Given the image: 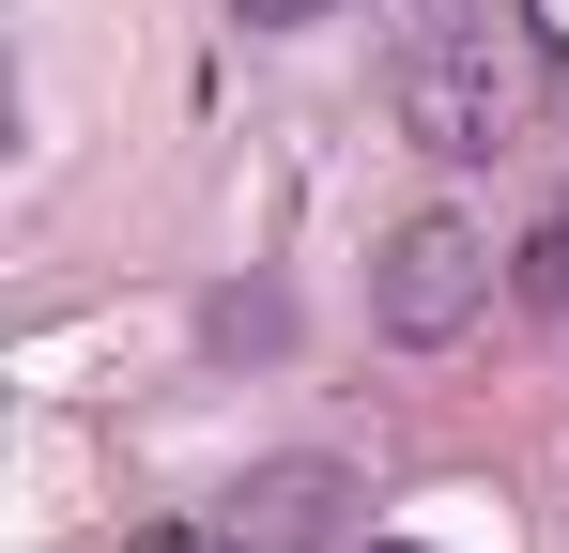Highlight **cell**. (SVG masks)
I'll return each instance as SVG.
<instances>
[{
    "mask_svg": "<svg viewBox=\"0 0 569 553\" xmlns=\"http://www.w3.org/2000/svg\"><path fill=\"white\" fill-rule=\"evenodd\" d=\"M370 553H416V539H370Z\"/></svg>",
    "mask_w": 569,
    "mask_h": 553,
    "instance_id": "cell-7",
    "label": "cell"
},
{
    "mask_svg": "<svg viewBox=\"0 0 569 553\" xmlns=\"http://www.w3.org/2000/svg\"><path fill=\"white\" fill-rule=\"evenodd\" d=\"M477 308H492V231L477 215H400V247H385V276H370V323L385 339H462Z\"/></svg>",
    "mask_w": 569,
    "mask_h": 553,
    "instance_id": "cell-3",
    "label": "cell"
},
{
    "mask_svg": "<svg viewBox=\"0 0 569 553\" xmlns=\"http://www.w3.org/2000/svg\"><path fill=\"white\" fill-rule=\"evenodd\" d=\"M339 507H355L339 461H262V476H231L216 507H186V523H154V539H123V553H323Z\"/></svg>",
    "mask_w": 569,
    "mask_h": 553,
    "instance_id": "cell-2",
    "label": "cell"
},
{
    "mask_svg": "<svg viewBox=\"0 0 569 553\" xmlns=\"http://www.w3.org/2000/svg\"><path fill=\"white\" fill-rule=\"evenodd\" d=\"M385 108H400L416 154L492 170L508 139H539V108H569V92L539 62V31H523V0H416L385 31Z\"/></svg>",
    "mask_w": 569,
    "mask_h": 553,
    "instance_id": "cell-1",
    "label": "cell"
},
{
    "mask_svg": "<svg viewBox=\"0 0 569 553\" xmlns=\"http://www.w3.org/2000/svg\"><path fill=\"white\" fill-rule=\"evenodd\" d=\"M523 31H539V62H555V92H569V0H523Z\"/></svg>",
    "mask_w": 569,
    "mask_h": 553,
    "instance_id": "cell-5",
    "label": "cell"
},
{
    "mask_svg": "<svg viewBox=\"0 0 569 553\" xmlns=\"http://www.w3.org/2000/svg\"><path fill=\"white\" fill-rule=\"evenodd\" d=\"M508 276H523V308H539V323L569 339V200L539 215V231H523V262H508Z\"/></svg>",
    "mask_w": 569,
    "mask_h": 553,
    "instance_id": "cell-4",
    "label": "cell"
},
{
    "mask_svg": "<svg viewBox=\"0 0 569 553\" xmlns=\"http://www.w3.org/2000/svg\"><path fill=\"white\" fill-rule=\"evenodd\" d=\"M231 16H247V31H308L323 0H231Z\"/></svg>",
    "mask_w": 569,
    "mask_h": 553,
    "instance_id": "cell-6",
    "label": "cell"
}]
</instances>
